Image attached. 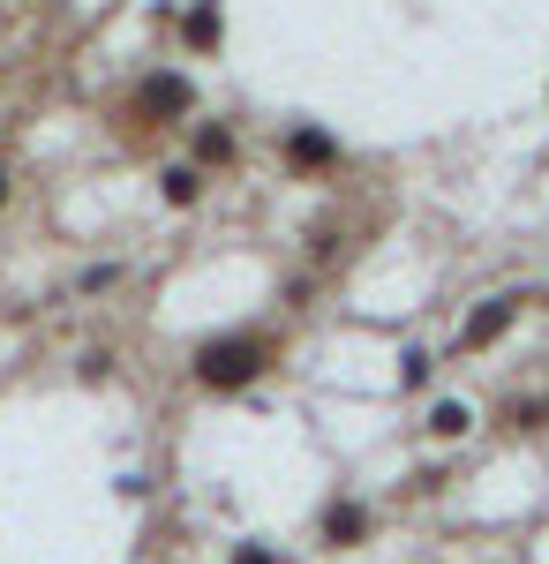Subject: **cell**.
Listing matches in <instances>:
<instances>
[{"label":"cell","instance_id":"cell-11","mask_svg":"<svg viewBox=\"0 0 549 564\" xmlns=\"http://www.w3.org/2000/svg\"><path fill=\"white\" fill-rule=\"evenodd\" d=\"M226 564H287V557H279V550H263V542H234Z\"/></svg>","mask_w":549,"mask_h":564},{"label":"cell","instance_id":"cell-5","mask_svg":"<svg viewBox=\"0 0 549 564\" xmlns=\"http://www.w3.org/2000/svg\"><path fill=\"white\" fill-rule=\"evenodd\" d=\"M369 527H377V512H369L362 497H332V505H324V520H316V542H324V550H362V542H369Z\"/></svg>","mask_w":549,"mask_h":564},{"label":"cell","instance_id":"cell-1","mask_svg":"<svg viewBox=\"0 0 549 564\" xmlns=\"http://www.w3.org/2000/svg\"><path fill=\"white\" fill-rule=\"evenodd\" d=\"M279 369V339L271 332H218V339H204V347L189 354V377L204 391H218V399H234V391H249V384H263Z\"/></svg>","mask_w":549,"mask_h":564},{"label":"cell","instance_id":"cell-10","mask_svg":"<svg viewBox=\"0 0 549 564\" xmlns=\"http://www.w3.org/2000/svg\"><path fill=\"white\" fill-rule=\"evenodd\" d=\"M114 286H121V263H90L76 279V294H114Z\"/></svg>","mask_w":549,"mask_h":564},{"label":"cell","instance_id":"cell-12","mask_svg":"<svg viewBox=\"0 0 549 564\" xmlns=\"http://www.w3.org/2000/svg\"><path fill=\"white\" fill-rule=\"evenodd\" d=\"M399 384H407V391H422V384H429V354H422V347L399 361Z\"/></svg>","mask_w":549,"mask_h":564},{"label":"cell","instance_id":"cell-14","mask_svg":"<svg viewBox=\"0 0 549 564\" xmlns=\"http://www.w3.org/2000/svg\"><path fill=\"white\" fill-rule=\"evenodd\" d=\"M0 204H8V174H0Z\"/></svg>","mask_w":549,"mask_h":564},{"label":"cell","instance_id":"cell-7","mask_svg":"<svg viewBox=\"0 0 549 564\" xmlns=\"http://www.w3.org/2000/svg\"><path fill=\"white\" fill-rule=\"evenodd\" d=\"M204 166H196V159H181V166H159V196H166L173 212H196V204H204Z\"/></svg>","mask_w":549,"mask_h":564},{"label":"cell","instance_id":"cell-9","mask_svg":"<svg viewBox=\"0 0 549 564\" xmlns=\"http://www.w3.org/2000/svg\"><path fill=\"white\" fill-rule=\"evenodd\" d=\"M422 430H429V436H437V444H452V436H466V430H474V414H466L460 399H444V406H437V414H429Z\"/></svg>","mask_w":549,"mask_h":564},{"label":"cell","instance_id":"cell-13","mask_svg":"<svg viewBox=\"0 0 549 564\" xmlns=\"http://www.w3.org/2000/svg\"><path fill=\"white\" fill-rule=\"evenodd\" d=\"M542 422H549V399H535V406L519 399V406H512V430H542Z\"/></svg>","mask_w":549,"mask_h":564},{"label":"cell","instance_id":"cell-2","mask_svg":"<svg viewBox=\"0 0 549 564\" xmlns=\"http://www.w3.org/2000/svg\"><path fill=\"white\" fill-rule=\"evenodd\" d=\"M189 113H196V84H189L181 68H143V76L128 84V98H121V121L136 135L173 129V121H189Z\"/></svg>","mask_w":549,"mask_h":564},{"label":"cell","instance_id":"cell-4","mask_svg":"<svg viewBox=\"0 0 549 564\" xmlns=\"http://www.w3.org/2000/svg\"><path fill=\"white\" fill-rule=\"evenodd\" d=\"M279 151H287V166H294V174H338V159H346V151H338V135L316 129V121H294Z\"/></svg>","mask_w":549,"mask_h":564},{"label":"cell","instance_id":"cell-8","mask_svg":"<svg viewBox=\"0 0 549 564\" xmlns=\"http://www.w3.org/2000/svg\"><path fill=\"white\" fill-rule=\"evenodd\" d=\"M218 39H226V15H218V0H196V8L181 15V45H189V53H218Z\"/></svg>","mask_w":549,"mask_h":564},{"label":"cell","instance_id":"cell-6","mask_svg":"<svg viewBox=\"0 0 549 564\" xmlns=\"http://www.w3.org/2000/svg\"><path fill=\"white\" fill-rule=\"evenodd\" d=\"M189 151H196V166L218 174V166H234L241 159V135L226 129V121H189Z\"/></svg>","mask_w":549,"mask_h":564},{"label":"cell","instance_id":"cell-3","mask_svg":"<svg viewBox=\"0 0 549 564\" xmlns=\"http://www.w3.org/2000/svg\"><path fill=\"white\" fill-rule=\"evenodd\" d=\"M535 302V294H489V302L474 308V316H466L460 324V354H482V347H497V339H505L512 324H519V308Z\"/></svg>","mask_w":549,"mask_h":564}]
</instances>
